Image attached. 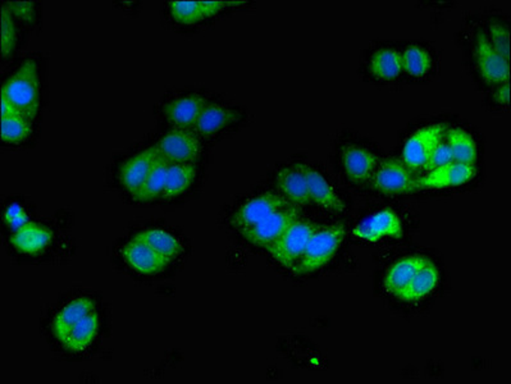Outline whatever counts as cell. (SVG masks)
Instances as JSON below:
<instances>
[{"label": "cell", "mask_w": 511, "mask_h": 384, "mask_svg": "<svg viewBox=\"0 0 511 384\" xmlns=\"http://www.w3.org/2000/svg\"><path fill=\"white\" fill-rule=\"evenodd\" d=\"M2 96L7 99L20 113L34 120L40 108V83L39 67L35 59H27L9 76L3 84Z\"/></svg>", "instance_id": "1"}, {"label": "cell", "mask_w": 511, "mask_h": 384, "mask_svg": "<svg viewBox=\"0 0 511 384\" xmlns=\"http://www.w3.org/2000/svg\"><path fill=\"white\" fill-rule=\"evenodd\" d=\"M345 235L346 231L340 223L318 227L311 236L298 264L291 269L293 274L305 276L326 267L343 246Z\"/></svg>", "instance_id": "2"}, {"label": "cell", "mask_w": 511, "mask_h": 384, "mask_svg": "<svg viewBox=\"0 0 511 384\" xmlns=\"http://www.w3.org/2000/svg\"><path fill=\"white\" fill-rule=\"evenodd\" d=\"M317 228L318 226L313 220L299 217L285 234L281 236L280 240L269 247V254L278 264L292 269L298 264Z\"/></svg>", "instance_id": "3"}, {"label": "cell", "mask_w": 511, "mask_h": 384, "mask_svg": "<svg viewBox=\"0 0 511 384\" xmlns=\"http://www.w3.org/2000/svg\"><path fill=\"white\" fill-rule=\"evenodd\" d=\"M372 187L382 195H407L419 189L418 177L402 160H380L371 177Z\"/></svg>", "instance_id": "4"}, {"label": "cell", "mask_w": 511, "mask_h": 384, "mask_svg": "<svg viewBox=\"0 0 511 384\" xmlns=\"http://www.w3.org/2000/svg\"><path fill=\"white\" fill-rule=\"evenodd\" d=\"M300 217V208L295 205H286L281 208L268 218H265L263 222L252 227V228L245 229L241 232L245 240L249 241L250 244L256 247L268 250L272 245L280 240L281 236L285 234L289 227Z\"/></svg>", "instance_id": "5"}, {"label": "cell", "mask_w": 511, "mask_h": 384, "mask_svg": "<svg viewBox=\"0 0 511 384\" xmlns=\"http://www.w3.org/2000/svg\"><path fill=\"white\" fill-rule=\"evenodd\" d=\"M473 60L480 78L489 85L509 83L510 62L489 44L485 32L478 31L473 40Z\"/></svg>", "instance_id": "6"}, {"label": "cell", "mask_w": 511, "mask_h": 384, "mask_svg": "<svg viewBox=\"0 0 511 384\" xmlns=\"http://www.w3.org/2000/svg\"><path fill=\"white\" fill-rule=\"evenodd\" d=\"M446 129L444 125H434L419 129L416 134L411 135L402 149V163L414 174L420 171L426 172L432 153L443 140Z\"/></svg>", "instance_id": "7"}, {"label": "cell", "mask_w": 511, "mask_h": 384, "mask_svg": "<svg viewBox=\"0 0 511 384\" xmlns=\"http://www.w3.org/2000/svg\"><path fill=\"white\" fill-rule=\"evenodd\" d=\"M289 204L290 202L281 193L273 192L259 193V195L243 202L235 210L231 217V225L238 231L243 232L245 229L252 228V227L263 222L274 211Z\"/></svg>", "instance_id": "8"}, {"label": "cell", "mask_w": 511, "mask_h": 384, "mask_svg": "<svg viewBox=\"0 0 511 384\" xmlns=\"http://www.w3.org/2000/svg\"><path fill=\"white\" fill-rule=\"evenodd\" d=\"M159 156L168 163H192L195 165L202 156V142L190 129H174L163 136L156 145Z\"/></svg>", "instance_id": "9"}, {"label": "cell", "mask_w": 511, "mask_h": 384, "mask_svg": "<svg viewBox=\"0 0 511 384\" xmlns=\"http://www.w3.org/2000/svg\"><path fill=\"white\" fill-rule=\"evenodd\" d=\"M276 183L278 193L290 204L300 210L310 204L308 192V165L304 163H292L281 169L276 177Z\"/></svg>", "instance_id": "10"}, {"label": "cell", "mask_w": 511, "mask_h": 384, "mask_svg": "<svg viewBox=\"0 0 511 384\" xmlns=\"http://www.w3.org/2000/svg\"><path fill=\"white\" fill-rule=\"evenodd\" d=\"M402 232L404 229L400 217L392 210H383L372 214L354 229L356 237L369 243H378L385 238H400Z\"/></svg>", "instance_id": "11"}, {"label": "cell", "mask_w": 511, "mask_h": 384, "mask_svg": "<svg viewBox=\"0 0 511 384\" xmlns=\"http://www.w3.org/2000/svg\"><path fill=\"white\" fill-rule=\"evenodd\" d=\"M341 163L345 174L352 183H364L371 180L380 158L367 147L349 144L341 149Z\"/></svg>", "instance_id": "12"}, {"label": "cell", "mask_w": 511, "mask_h": 384, "mask_svg": "<svg viewBox=\"0 0 511 384\" xmlns=\"http://www.w3.org/2000/svg\"><path fill=\"white\" fill-rule=\"evenodd\" d=\"M122 258L130 268L145 276H154L165 271L169 264V260L160 255L156 250L151 249L149 245L143 243L139 238H132L122 249Z\"/></svg>", "instance_id": "13"}, {"label": "cell", "mask_w": 511, "mask_h": 384, "mask_svg": "<svg viewBox=\"0 0 511 384\" xmlns=\"http://www.w3.org/2000/svg\"><path fill=\"white\" fill-rule=\"evenodd\" d=\"M211 103L202 95H184L169 102L163 108V113L175 129H190L198 122L205 108Z\"/></svg>", "instance_id": "14"}, {"label": "cell", "mask_w": 511, "mask_h": 384, "mask_svg": "<svg viewBox=\"0 0 511 384\" xmlns=\"http://www.w3.org/2000/svg\"><path fill=\"white\" fill-rule=\"evenodd\" d=\"M477 174L474 165L453 162L418 177L419 189H447L471 183Z\"/></svg>", "instance_id": "15"}, {"label": "cell", "mask_w": 511, "mask_h": 384, "mask_svg": "<svg viewBox=\"0 0 511 384\" xmlns=\"http://www.w3.org/2000/svg\"><path fill=\"white\" fill-rule=\"evenodd\" d=\"M158 158V151L154 147L127 159L121 167L120 174H118L121 186L134 196L143 186Z\"/></svg>", "instance_id": "16"}, {"label": "cell", "mask_w": 511, "mask_h": 384, "mask_svg": "<svg viewBox=\"0 0 511 384\" xmlns=\"http://www.w3.org/2000/svg\"><path fill=\"white\" fill-rule=\"evenodd\" d=\"M308 192L310 204L332 214H341L346 210L343 199L336 193L332 184L318 169L308 167Z\"/></svg>", "instance_id": "17"}, {"label": "cell", "mask_w": 511, "mask_h": 384, "mask_svg": "<svg viewBox=\"0 0 511 384\" xmlns=\"http://www.w3.org/2000/svg\"><path fill=\"white\" fill-rule=\"evenodd\" d=\"M238 118L236 109L211 103L193 126V131L202 138H213L238 122Z\"/></svg>", "instance_id": "18"}, {"label": "cell", "mask_w": 511, "mask_h": 384, "mask_svg": "<svg viewBox=\"0 0 511 384\" xmlns=\"http://www.w3.org/2000/svg\"><path fill=\"white\" fill-rule=\"evenodd\" d=\"M53 232L38 223H23L11 237L14 249L26 255H38L51 243Z\"/></svg>", "instance_id": "19"}, {"label": "cell", "mask_w": 511, "mask_h": 384, "mask_svg": "<svg viewBox=\"0 0 511 384\" xmlns=\"http://www.w3.org/2000/svg\"><path fill=\"white\" fill-rule=\"evenodd\" d=\"M427 260L425 256L418 255L405 256V258L398 260L389 268L385 278H383L385 291L398 298L402 290L410 282L411 278L416 276L417 272L426 264Z\"/></svg>", "instance_id": "20"}, {"label": "cell", "mask_w": 511, "mask_h": 384, "mask_svg": "<svg viewBox=\"0 0 511 384\" xmlns=\"http://www.w3.org/2000/svg\"><path fill=\"white\" fill-rule=\"evenodd\" d=\"M240 3L229 2H171L169 11L172 17L184 25L199 22L223 11L229 5H238Z\"/></svg>", "instance_id": "21"}, {"label": "cell", "mask_w": 511, "mask_h": 384, "mask_svg": "<svg viewBox=\"0 0 511 384\" xmlns=\"http://www.w3.org/2000/svg\"><path fill=\"white\" fill-rule=\"evenodd\" d=\"M94 310H95V302L92 299L78 298L69 301L54 317V335H56L60 343H63L65 338L67 337L68 332Z\"/></svg>", "instance_id": "22"}, {"label": "cell", "mask_w": 511, "mask_h": 384, "mask_svg": "<svg viewBox=\"0 0 511 384\" xmlns=\"http://www.w3.org/2000/svg\"><path fill=\"white\" fill-rule=\"evenodd\" d=\"M440 282V272L436 265L427 260L426 264L417 272L416 276L411 278L408 286L398 296L405 302H417L423 300L437 289Z\"/></svg>", "instance_id": "23"}, {"label": "cell", "mask_w": 511, "mask_h": 384, "mask_svg": "<svg viewBox=\"0 0 511 384\" xmlns=\"http://www.w3.org/2000/svg\"><path fill=\"white\" fill-rule=\"evenodd\" d=\"M369 72L380 81H392L404 72L401 53L394 48H382L374 51L369 59Z\"/></svg>", "instance_id": "24"}, {"label": "cell", "mask_w": 511, "mask_h": 384, "mask_svg": "<svg viewBox=\"0 0 511 384\" xmlns=\"http://www.w3.org/2000/svg\"><path fill=\"white\" fill-rule=\"evenodd\" d=\"M196 174H198V169L192 163H169L167 180H166L162 198L171 201V199L184 195L195 183Z\"/></svg>", "instance_id": "25"}, {"label": "cell", "mask_w": 511, "mask_h": 384, "mask_svg": "<svg viewBox=\"0 0 511 384\" xmlns=\"http://www.w3.org/2000/svg\"><path fill=\"white\" fill-rule=\"evenodd\" d=\"M139 240L149 245L151 249L156 250L160 255L165 256L166 259H176L181 253H183V244L178 240L176 236L172 235L171 232L166 231L162 228H150L145 231L139 232L135 236Z\"/></svg>", "instance_id": "26"}, {"label": "cell", "mask_w": 511, "mask_h": 384, "mask_svg": "<svg viewBox=\"0 0 511 384\" xmlns=\"http://www.w3.org/2000/svg\"><path fill=\"white\" fill-rule=\"evenodd\" d=\"M99 326H101V319H99L98 313L94 310L68 332L63 344L67 349L76 351V353L86 350L98 335Z\"/></svg>", "instance_id": "27"}, {"label": "cell", "mask_w": 511, "mask_h": 384, "mask_svg": "<svg viewBox=\"0 0 511 384\" xmlns=\"http://www.w3.org/2000/svg\"><path fill=\"white\" fill-rule=\"evenodd\" d=\"M168 167L167 160L159 156L143 186L132 198L139 202H149L162 198L163 192H165L166 180H167Z\"/></svg>", "instance_id": "28"}, {"label": "cell", "mask_w": 511, "mask_h": 384, "mask_svg": "<svg viewBox=\"0 0 511 384\" xmlns=\"http://www.w3.org/2000/svg\"><path fill=\"white\" fill-rule=\"evenodd\" d=\"M444 140L453 151V162L474 165L477 160V145L473 136L462 129H449L444 132Z\"/></svg>", "instance_id": "29"}, {"label": "cell", "mask_w": 511, "mask_h": 384, "mask_svg": "<svg viewBox=\"0 0 511 384\" xmlns=\"http://www.w3.org/2000/svg\"><path fill=\"white\" fill-rule=\"evenodd\" d=\"M402 69L411 77H425L434 67V57L420 45H410L401 53Z\"/></svg>", "instance_id": "30"}, {"label": "cell", "mask_w": 511, "mask_h": 384, "mask_svg": "<svg viewBox=\"0 0 511 384\" xmlns=\"http://www.w3.org/2000/svg\"><path fill=\"white\" fill-rule=\"evenodd\" d=\"M31 132V120L23 116V114L2 117V140L5 144L25 142Z\"/></svg>", "instance_id": "31"}, {"label": "cell", "mask_w": 511, "mask_h": 384, "mask_svg": "<svg viewBox=\"0 0 511 384\" xmlns=\"http://www.w3.org/2000/svg\"><path fill=\"white\" fill-rule=\"evenodd\" d=\"M487 39L504 59L510 62V30L509 25L498 18H489L487 22Z\"/></svg>", "instance_id": "32"}, {"label": "cell", "mask_w": 511, "mask_h": 384, "mask_svg": "<svg viewBox=\"0 0 511 384\" xmlns=\"http://www.w3.org/2000/svg\"><path fill=\"white\" fill-rule=\"evenodd\" d=\"M17 30L14 17L7 5L3 4L2 11V56L8 58L16 48Z\"/></svg>", "instance_id": "33"}, {"label": "cell", "mask_w": 511, "mask_h": 384, "mask_svg": "<svg viewBox=\"0 0 511 384\" xmlns=\"http://www.w3.org/2000/svg\"><path fill=\"white\" fill-rule=\"evenodd\" d=\"M453 162V151L452 149H450L449 144H447V141L444 140V138L443 140L440 141V144L437 145L436 149H435L434 153H432V156L431 159H429L427 168H426V174H427V172L434 171V169L450 165V163Z\"/></svg>", "instance_id": "34"}, {"label": "cell", "mask_w": 511, "mask_h": 384, "mask_svg": "<svg viewBox=\"0 0 511 384\" xmlns=\"http://www.w3.org/2000/svg\"><path fill=\"white\" fill-rule=\"evenodd\" d=\"M5 5L12 12L13 17L18 18V20L25 21V22H34L36 17L35 3H21V2H12L5 3Z\"/></svg>", "instance_id": "35"}, {"label": "cell", "mask_w": 511, "mask_h": 384, "mask_svg": "<svg viewBox=\"0 0 511 384\" xmlns=\"http://www.w3.org/2000/svg\"><path fill=\"white\" fill-rule=\"evenodd\" d=\"M509 83L498 85V89L495 93V102L500 105H509L510 101Z\"/></svg>", "instance_id": "36"}, {"label": "cell", "mask_w": 511, "mask_h": 384, "mask_svg": "<svg viewBox=\"0 0 511 384\" xmlns=\"http://www.w3.org/2000/svg\"><path fill=\"white\" fill-rule=\"evenodd\" d=\"M14 114H22L17 111L13 105L2 96V117L14 116Z\"/></svg>", "instance_id": "37"}]
</instances>
